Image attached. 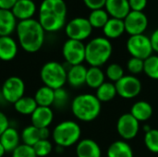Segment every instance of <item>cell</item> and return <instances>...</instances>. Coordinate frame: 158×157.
I'll return each instance as SVG.
<instances>
[{"label":"cell","instance_id":"9c48e42d","mask_svg":"<svg viewBox=\"0 0 158 157\" xmlns=\"http://www.w3.org/2000/svg\"><path fill=\"white\" fill-rule=\"evenodd\" d=\"M62 55L69 65H81L85 61V44L81 41L68 39L63 44Z\"/></svg>","mask_w":158,"mask_h":157},{"label":"cell","instance_id":"1f68e13d","mask_svg":"<svg viewBox=\"0 0 158 157\" xmlns=\"http://www.w3.org/2000/svg\"><path fill=\"white\" fill-rule=\"evenodd\" d=\"M144 144L150 152L158 154V130L151 129L149 131L145 132Z\"/></svg>","mask_w":158,"mask_h":157},{"label":"cell","instance_id":"f1b7e54d","mask_svg":"<svg viewBox=\"0 0 158 157\" xmlns=\"http://www.w3.org/2000/svg\"><path fill=\"white\" fill-rule=\"evenodd\" d=\"M109 19L110 18L108 13L104 8L92 10L88 17V20L91 23L92 27L96 29H103Z\"/></svg>","mask_w":158,"mask_h":157},{"label":"cell","instance_id":"d6986e66","mask_svg":"<svg viewBox=\"0 0 158 157\" xmlns=\"http://www.w3.org/2000/svg\"><path fill=\"white\" fill-rule=\"evenodd\" d=\"M18 54V43L11 36L0 37V60L11 61Z\"/></svg>","mask_w":158,"mask_h":157},{"label":"cell","instance_id":"b9f144b4","mask_svg":"<svg viewBox=\"0 0 158 157\" xmlns=\"http://www.w3.org/2000/svg\"><path fill=\"white\" fill-rule=\"evenodd\" d=\"M17 0H0V9L11 10Z\"/></svg>","mask_w":158,"mask_h":157},{"label":"cell","instance_id":"7a4b0ae2","mask_svg":"<svg viewBox=\"0 0 158 157\" xmlns=\"http://www.w3.org/2000/svg\"><path fill=\"white\" fill-rule=\"evenodd\" d=\"M16 32L19 45L27 53H36L44 45L45 31L34 19L19 21Z\"/></svg>","mask_w":158,"mask_h":157},{"label":"cell","instance_id":"836d02e7","mask_svg":"<svg viewBox=\"0 0 158 157\" xmlns=\"http://www.w3.org/2000/svg\"><path fill=\"white\" fill-rule=\"evenodd\" d=\"M106 75L108 78V80L113 82L116 83L118 81H119L125 74H124V69L123 68L117 63H113L111 65H109L106 68Z\"/></svg>","mask_w":158,"mask_h":157},{"label":"cell","instance_id":"ba28073f","mask_svg":"<svg viewBox=\"0 0 158 157\" xmlns=\"http://www.w3.org/2000/svg\"><path fill=\"white\" fill-rule=\"evenodd\" d=\"M93 27L88 19L78 17L69 20L65 26V31L69 39L84 41L90 37L93 32Z\"/></svg>","mask_w":158,"mask_h":157},{"label":"cell","instance_id":"cb8c5ba5","mask_svg":"<svg viewBox=\"0 0 158 157\" xmlns=\"http://www.w3.org/2000/svg\"><path fill=\"white\" fill-rule=\"evenodd\" d=\"M107 157H133V151L127 142L116 141L109 145Z\"/></svg>","mask_w":158,"mask_h":157},{"label":"cell","instance_id":"5bb4252c","mask_svg":"<svg viewBox=\"0 0 158 157\" xmlns=\"http://www.w3.org/2000/svg\"><path fill=\"white\" fill-rule=\"evenodd\" d=\"M54 119V112L51 107L37 106L34 112L31 115V125L37 129L48 128Z\"/></svg>","mask_w":158,"mask_h":157},{"label":"cell","instance_id":"e0dca14e","mask_svg":"<svg viewBox=\"0 0 158 157\" xmlns=\"http://www.w3.org/2000/svg\"><path fill=\"white\" fill-rule=\"evenodd\" d=\"M87 69L82 64L70 66L69 70H67V82L74 88H79L86 84Z\"/></svg>","mask_w":158,"mask_h":157},{"label":"cell","instance_id":"8992f818","mask_svg":"<svg viewBox=\"0 0 158 157\" xmlns=\"http://www.w3.org/2000/svg\"><path fill=\"white\" fill-rule=\"evenodd\" d=\"M40 78L44 85L53 90L63 88L67 82V69L56 61H49L42 67Z\"/></svg>","mask_w":158,"mask_h":157},{"label":"cell","instance_id":"ab89813d","mask_svg":"<svg viewBox=\"0 0 158 157\" xmlns=\"http://www.w3.org/2000/svg\"><path fill=\"white\" fill-rule=\"evenodd\" d=\"M8 127H9V121L7 117L3 112L0 111V136Z\"/></svg>","mask_w":158,"mask_h":157},{"label":"cell","instance_id":"5b68a950","mask_svg":"<svg viewBox=\"0 0 158 157\" xmlns=\"http://www.w3.org/2000/svg\"><path fill=\"white\" fill-rule=\"evenodd\" d=\"M81 130L79 124L72 120H65L57 124L52 132V138L56 146L70 147L80 142Z\"/></svg>","mask_w":158,"mask_h":157},{"label":"cell","instance_id":"484cf974","mask_svg":"<svg viewBox=\"0 0 158 157\" xmlns=\"http://www.w3.org/2000/svg\"><path fill=\"white\" fill-rule=\"evenodd\" d=\"M106 74L98 67H90L87 69L86 75V84L93 89H97L106 81Z\"/></svg>","mask_w":158,"mask_h":157},{"label":"cell","instance_id":"e575fe53","mask_svg":"<svg viewBox=\"0 0 158 157\" xmlns=\"http://www.w3.org/2000/svg\"><path fill=\"white\" fill-rule=\"evenodd\" d=\"M69 93L64 88H59L55 90L54 105L57 108H63L67 105L69 102Z\"/></svg>","mask_w":158,"mask_h":157},{"label":"cell","instance_id":"83f0119b","mask_svg":"<svg viewBox=\"0 0 158 157\" xmlns=\"http://www.w3.org/2000/svg\"><path fill=\"white\" fill-rule=\"evenodd\" d=\"M117 95L118 93L115 83L111 81H105L100 87L96 89L95 96L101 103L112 101Z\"/></svg>","mask_w":158,"mask_h":157},{"label":"cell","instance_id":"7bdbcfd3","mask_svg":"<svg viewBox=\"0 0 158 157\" xmlns=\"http://www.w3.org/2000/svg\"><path fill=\"white\" fill-rule=\"evenodd\" d=\"M39 134H40V140H49L50 130L48 128L39 129Z\"/></svg>","mask_w":158,"mask_h":157},{"label":"cell","instance_id":"7402d4cb","mask_svg":"<svg viewBox=\"0 0 158 157\" xmlns=\"http://www.w3.org/2000/svg\"><path fill=\"white\" fill-rule=\"evenodd\" d=\"M105 37L109 39H117L125 32V25L123 19L110 18L103 28Z\"/></svg>","mask_w":158,"mask_h":157},{"label":"cell","instance_id":"4dcf8cb0","mask_svg":"<svg viewBox=\"0 0 158 157\" xmlns=\"http://www.w3.org/2000/svg\"><path fill=\"white\" fill-rule=\"evenodd\" d=\"M143 72L150 79L158 80V56L152 55L144 60Z\"/></svg>","mask_w":158,"mask_h":157},{"label":"cell","instance_id":"4316f807","mask_svg":"<svg viewBox=\"0 0 158 157\" xmlns=\"http://www.w3.org/2000/svg\"><path fill=\"white\" fill-rule=\"evenodd\" d=\"M13 105L19 114L24 116H31L38 106L34 98L31 96L21 97L15 104H13Z\"/></svg>","mask_w":158,"mask_h":157},{"label":"cell","instance_id":"f35d334b","mask_svg":"<svg viewBox=\"0 0 158 157\" xmlns=\"http://www.w3.org/2000/svg\"><path fill=\"white\" fill-rule=\"evenodd\" d=\"M85 6L91 10L100 9L105 7L106 0H83Z\"/></svg>","mask_w":158,"mask_h":157},{"label":"cell","instance_id":"d590c367","mask_svg":"<svg viewBox=\"0 0 158 157\" xmlns=\"http://www.w3.org/2000/svg\"><path fill=\"white\" fill-rule=\"evenodd\" d=\"M143 65H144V60L131 56L127 62V68L131 72V74L134 76L143 71Z\"/></svg>","mask_w":158,"mask_h":157},{"label":"cell","instance_id":"52a82bcc","mask_svg":"<svg viewBox=\"0 0 158 157\" xmlns=\"http://www.w3.org/2000/svg\"><path fill=\"white\" fill-rule=\"evenodd\" d=\"M127 50L132 57L145 60L153 55V47L150 37L144 34L130 36L127 41Z\"/></svg>","mask_w":158,"mask_h":157},{"label":"cell","instance_id":"f546056e","mask_svg":"<svg viewBox=\"0 0 158 157\" xmlns=\"http://www.w3.org/2000/svg\"><path fill=\"white\" fill-rule=\"evenodd\" d=\"M20 139L22 141V143L26 145L33 146L38 141H40L39 129H37L32 125L25 127L21 131Z\"/></svg>","mask_w":158,"mask_h":157},{"label":"cell","instance_id":"7c38bea8","mask_svg":"<svg viewBox=\"0 0 158 157\" xmlns=\"http://www.w3.org/2000/svg\"><path fill=\"white\" fill-rule=\"evenodd\" d=\"M140 122L131 113L121 115L117 122V131L124 141L134 139L139 132Z\"/></svg>","mask_w":158,"mask_h":157},{"label":"cell","instance_id":"44dd1931","mask_svg":"<svg viewBox=\"0 0 158 157\" xmlns=\"http://www.w3.org/2000/svg\"><path fill=\"white\" fill-rule=\"evenodd\" d=\"M20 134L12 127H8L0 136V143L6 153H12L20 143Z\"/></svg>","mask_w":158,"mask_h":157},{"label":"cell","instance_id":"9a60e30c","mask_svg":"<svg viewBox=\"0 0 158 157\" xmlns=\"http://www.w3.org/2000/svg\"><path fill=\"white\" fill-rule=\"evenodd\" d=\"M11 12L19 21L30 19L36 12V5L34 1L31 0H17Z\"/></svg>","mask_w":158,"mask_h":157},{"label":"cell","instance_id":"6da1fadb","mask_svg":"<svg viewBox=\"0 0 158 157\" xmlns=\"http://www.w3.org/2000/svg\"><path fill=\"white\" fill-rule=\"evenodd\" d=\"M67 5L64 0H43L38 21L48 32H56L66 26Z\"/></svg>","mask_w":158,"mask_h":157},{"label":"cell","instance_id":"ee69618b","mask_svg":"<svg viewBox=\"0 0 158 157\" xmlns=\"http://www.w3.org/2000/svg\"><path fill=\"white\" fill-rule=\"evenodd\" d=\"M6 153V150L4 149L3 145H2V144H1V143H0V157L4 156V155H5Z\"/></svg>","mask_w":158,"mask_h":157},{"label":"cell","instance_id":"d4e9b609","mask_svg":"<svg viewBox=\"0 0 158 157\" xmlns=\"http://www.w3.org/2000/svg\"><path fill=\"white\" fill-rule=\"evenodd\" d=\"M33 98L38 106L50 107L54 105L55 90L44 85L36 91Z\"/></svg>","mask_w":158,"mask_h":157},{"label":"cell","instance_id":"603a6c76","mask_svg":"<svg viewBox=\"0 0 158 157\" xmlns=\"http://www.w3.org/2000/svg\"><path fill=\"white\" fill-rule=\"evenodd\" d=\"M131 114L139 122H144L153 116V107L148 102L138 101L131 106Z\"/></svg>","mask_w":158,"mask_h":157},{"label":"cell","instance_id":"30bf717a","mask_svg":"<svg viewBox=\"0 0 158 157\" xmlns=\"http://www.w3.org/2000/svg\"><path fill=\"white\" fill-rule=\"evenodd\" d=\"M25 83L23 80L18 76L8 77L3 83L1 88L2 97L10 104H15L19 99L24 96Z\"/></svg>","mask_w":158,"mask_h":157},{"label":"cell","instance_id":"2e32d148","mask_svg":"<svg viewBox=\"0 0 158 157\" xmlns=\"http://www.w3.org/2000/svg\"><path fill=\"white\" fill-rule=\"evenodd\" d=\"M106 10L111 18L124 19L131 12L129 0H106Z\"/></svg>","mask_w":158,"mask_h":157},{"label":"cell","instance_id":"ac0fdd59","mask_svg":"<svg viewBox=\"0 0 158 157\" xmlns=\"http://www.w3.org/2000/svg\"><path fill=\"white\" fill-rule=\"evenodd\" d=\"M76 155L78 157H101L99 144L92 139H84L77 143Z\"/></svg>","mask_w":158,"mask_h":157},{"label":"cell","instance_id":"3957f363","mask_svg":"<svg viewBox=\"0 0 158 157\" xmlns=\"http://www.w3.org/2000/svg\"><path fill=\"white\" fill-rule=\"evenodd\" d=\"M102 105L94 94L82 93L77 95L71 102V111L76 118L83 122L96 119L101 113Z\"/></svg>","mask_w":158,"mask_h":157},{"label":"cell","instance_id":"d6a6232c","mask_svg":"<svg viewBox=\"0 0 158 157\" xmlns=\"http://www.w3.org/2000/svg\"><path fill=\"white\" fill-rule=\"evenodd\" d=\"M32 147L37 157L48 156L53 151V144L49 140H40Z\"/></svg>","mask_w":158,"mask_h":157},{"label":"cell","instance_id":"4fadbf2b","mask_svg":"<svg viewBox=\"0 0 158 157\" xmlns=\"http://www.w3.org/2000/svg\"><path fill=\"white\" fill-rule=\"evenodd\" d=\"M125 31L132 35L143 34L148 27V18L141 11H131L123 19Z\"/></svg>","mask_w":158,"mask_h":157},{"label":"cell","instance_id":"ffe728a7","mask_svg":"<svg viewBox=\"0 0 158 157\" xmlns=\"http://www.w3.org/2000/svg\"><path fill=\"white\" fill-rule=\"evenodd\" d=\"M17 19L11 10L0 9V37L10 36L17 28Z\"/></svg>","mask_w":158,"mask_h":157},{"label":"cell","instance_id":"8fae6325","mask_svg":"<svg viewBox=\"0 0 158 157\" xmlns=\"http://www.w3.org/2000/svg\"><path fill=\"white\" fill-rule=\"evenodd\" d=\"M117 93L124 99H132L142 91L141 81L133 75H124L115 83Z\"/></svg>","mask_w":158,"mask_h":157},{"label":"cell","instance_id":"f6af8a7d","mask_svg":"<svg viewBox=\"0 0 158 157\" xmlns=\"http://www.w3.org/2000/svg\"><path fill=\"white\" fill-rule=\"evenodd\" d=\"M31 1H34V0H31Z\"/></svg>","mask_w":158,"mask_h":157},{"label":"cell","instance_id":"74e56055","mask_svg":"<svg viewBox=\"0 0 158 157\" xmlns=\"http://www.w3.org/2000/svg\"><path fill=\"white\" fill-rule=\"evenodd\" d=\"M129 4L131 7V11L143 12L147 6V0H129Z\"/></svg>","mask_w":158,"mask_h":157},{"label":"cell","instance_id":"60d3db41","mask_svg":"<svg viewBox=\"0 0 158 157\" xmlns=\"http://www.w3.org/2000/svg\"><path fill=\"white\" fill-rule=\"evenodd\" d=\"M150 41H151V44H152L154 52L158 53V28L156 31H154L153 33L151 34Z\"/></svg>","mask_w":158,"mask_h":157},{"label":"cell","instance_id":"8d00e7d4","mask_svg":"<svg viewBox=\"0 0 158 157\" xmlns=\"http://www.w3.org/2000/svg\"><path fill=\"white\" fill-rule=\"evenodd\" d=\"M11 154L12 157H37L33 147L24 143L19 144Z\"/></svg>","mask_w":158,"mask_h":157},{"label":"cell","instance_id":"277c9868","mask_svg":"<svg viewBox=\"0 0 158 157\" xmlns=\"http://www.w3.org/2000/svg\"><path fill=\"white\" fill-rule=\"evenodd\" d=\"M112 43L106 37H96L85 44V61L91 67L100 68L111 57Z\"/></svg>","mask_w":158,"mask_h":157}]
</instances>
